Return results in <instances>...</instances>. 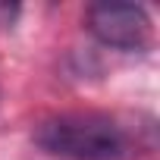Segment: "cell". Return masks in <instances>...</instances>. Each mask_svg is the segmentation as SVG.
Segmentation results:
<instances>
[{
	"mask_svg": "<svg viewBox=\"0 0 160 160\" xmlns=\"http://www.w3.org/2000/svg\"><path fill=\"white\" fill-rule=\"evenodd\" d=\"M32 141L53 160H135L141 154L138 129L98 110H72L44 116Z\"/></svg>",
	"mask_w": 160,
	"mask_h": 160,
	"instance_id": "6da1fadb",
	"label": "cell"
},
{
	"mask_svg": "<svg viewBox=\"0 0 160 160\" xmlns=\"http://www.w3.org/2000/svg\"><path fill=\"white\" fill-rule=\"evenodd\" d=\"M88 32L113 50L141 53L154 41V22L138 3H91L85 13Z\"/></svg>",
	"mask_w": 160,
	"mask_h": 160,
	"instance_id": "7a4b0ae2",
	"label": "cell"
}]
</instances>
